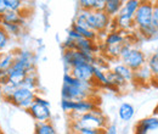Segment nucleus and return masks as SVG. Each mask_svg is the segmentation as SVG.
Returning <instances> with one entry per match:
<instances>
[{
  "mask_svg": "<svg viewBox=\"0 0 158 134\" xmlns=\"http://www.w3.org/2000/svg\"><path fill=\"white\" fill-rule=\"evenodd\" d=\"M0 24L5 28V31L7 32L10 38L11 37L20 38L21 36H23L24 29H23V26H21V24H17V23H0Z\"/></svg>",
  "mask_w": 158,
  "mask_h": 134,
  "instance_id": "nucleus-22",
  "label": "nucleus"
},
{
  "mask_svg": "<svg viewBox=\"0 0 158 134\" xmlns=\"http://www.w3.org/2000/svg\"><path fill=\"white\" fill-rule=\"evenodd\" d=\"M9 41H10V36L7 34V32L5 31V28L0 24V53L4 51L7 48Z\"/></svg>",
  "mask_w": 158,
  "mask_h": 134,
  "instance_id": "nucleus-27",
  "label": "nucleus"
},
{
  "mask_svg": "<svg viewBox=\"0 0 158 134\" xmlns=\"http://www.w3.org/2000/svg\"><path fill=\"white\" fill-rule=\"evenodd\" d=\"M148 132L150 131H156L158 129V117L156 116H151V117H146L143 119H140L139 121Z\"/></svg>",
  "mask_w": 158,
  "mask_h": 134,
  "instance_id": "nucleus-25",
  "label": "nucleus"
},
{
  "mask_svg": "<svg viewBox=\"0 0 158 134\" xmlns=\"http://www.w3.org/2000/svg\"><path fill=\"white\" fill-rule=\"evenodd\" d=\"M4 100V96H2V84H1V82H0V102Z\"/></svg>",
  "mask_w": 158,
  "mask_h": 134,
  "instance_id": "nucleus-37",
  "label": "nucleus"
},
{
  "mask_svg": "<svg viewBox=\"0 0 158 134\" xmlns=\"http://www.w3.org/2000/svg\"><path fill=\"white\" fill-rule=\"evenodd\" d=\"M105 2H106V0H94L93 11H103V9H105Z\"/></svg>",
  "mask_w": 158,
  "mask_h": 134,
  "instance_id": "nucleus-32",
  "label": "nucleus"
},
{
  "mask_svg": "<svg viewBox=\"0 0 158 134\" xmlns=\"http://www.w3.org/2000/svg\"><path fill=\"white\" fill-rule=\"evenodd\" d=\"M134 134H148V131L140 122H138L134 127Z\"/></svg>",
  "mask_w": 158,
  "mask_h": 134,
  "instance_id": "nucleus-34",
  "label": "nucleus"
},
{
  "mask_svg": "<svg viewBox=\"0 0 158 134\" xmlns=\"http://www.w3.org/2000/svg\"><path fill=\"white\" fill-rule=\"evenodd\" d=\"M34 134H57V131L51 121L49 122H35Z\"/></svg>",
  "mask_w": 158,
  "mask_h": 134,
  "instance_id": "nucleus-20",
  "label": "nucleus"
},
{
  "mask_svg": "<svg viewBox=\"0 0 158 134\" xmlns=\"http://www.w3.org/2000/svg\"><path fill=\"white\" fill-rule=\"evenodd\" d=\"M0 134H2V133H1V128H0Z\"/></svg>",
  "mask_w": 158,
  "mask_h": 134,
  "instance_id": "nucleus-39",
  "label": "nucleus"
},
{
  "mask_svg": "<svg viewBox=\"0 0 158 134\" xmlns=\"http://www.w3.org/2000/svg\"><path fill=\"white\" fill-rule=\"evenodd\" d=\"M112 21L105 11H89L88 15V27L94 31L95 33H102V32H108L111 29Z\"/></svg>",
  "mask_w": 158,
  "mask_h": 134,
  "instance_id": "nucleus-7",
  "label": "nucleus"
},
{
  "mask_svg": "<svg viewBox=\"0 0 158 134\" xmlns=\"http://www.w3.org/2000/svg\"><path fill=\"white\" fill-rule=\"evenodd\" d=\"M69 134H76V133H69Z\"/></svg>",
  "mask_w": 158,
  "mask_h": 134,
  "instance_id": "nucleus-41",
  "label": "nucleus"
},
{
  "mask_svg": "<svg viewBox=\"0 0 158 134\" xmlns=\"http://www.w3.org/2000/svg\"><path fill=\"white\" fill-rule=\"evenodd\" d=\"M107 117L103 112L96 109L91 112L84 115H71V123H69V133H78L80 128H98V129H106L108 126Z\"/></svg>",
  "mask_w": 158,
  "mask_h": 134,
  "instance_id": "nucleus-2",
  "label": "nucleus"
},
{
  "mask_svg": "<svg viewBox=\"0 0 158 134\" xmlns=\"http://www.w3.org/2000/svg\"><path fill=\"white\" fill-rule=\"evenodd\" d=\"M152 79L153 77H152L150 68L147 67V65L134 72V82L136 83H146V82H151Z\"/></svg>",
  "mask_w": 158,
  "mask_h": 134,
  "instance_id": "nucleus-21",
  "label": "nucleus"
},
{
  "mask_svg": "<svg viewBox=\"0 0 158 134\" xmlns=\"http://www.w3.org/2000/svg\"><path fill=\"white\" fill-rule=\"evenodd\" d=\"M99 109L98 104L94 99H86V100H79L73 101V107H72V114L69 115H84L88 112H91L94 110Z\"/></svg>",
  "mask_w": 158,
  "mask_h": 134,
  "instance_id": "nucleus-10",
  "label": "nucleus"
},
{
  "mask_svg": "<svg viewBox=\"0 0 158 134\" xmlns=\"http://www.w3.org/2000/svg\"><path fill=\"white\" fill-rule=\"evenodd\" d=\"M127 37V33L125 32H122L118 29H113V31H108L106 37L103 39V46H114V45H118L125 41Z\"/></svg>",
  "mask_w": 158,
  "mask_h": 134,
  "instance_id": "nucleus-11",
  "label": "nucleus"
},
{
  "mask_svg": "<svg viewBox=\"0 0 158 134\" xmlns=\"http://www.w3.org/2000/svg\"><path fill=\"white\" fill-rule=\"evenodd\" d=\"M15 61V50L0 53V67L2 71H7Z\"/></svg>",
  "mask_w": 158,
  "mask_h": 134,
  "instance_id": "nucleus-23",
  "label": "nucleus"
},
{
  "mask_svg": "<svg viewBox=\"0 0 158 134\" xmlns=\"http://www.w3.org/2000/svg\"><path fill=\"white\" fill-rule=\"evenodd\" d=\"M62 60H63L66 68L69 72L71 68H73L78 65H81V63H91L95 66L98 58L94 54H84L78 50H63Z\"/></svg>",
  "mask_w": 158,
  "mask_h": 134,
  "instance_id": "nucleus-4",
  "label": "nucleus"
},
{
  "mask_svg": "<svg viewBox=\"0 0 158 134\" xmlns=\"http://www.w3.org/2000/svg\"><path fill=\"white\" fill-rule=\"evenodd\" d=\"M152 16H153V2L152 1H141L138 11L134 16L135 28L139 32L152 26Z\"/></svg>",
  "mask_w": 158,
  "mask_h": 134,
  "instance_id": "nucleus-6",
  "label": "nucleus"
},
{
  "mask_svg": "<svg viewBox=\"0 0 158 134\" xmlns=\"http://www.w3.org/2000/svg\"><path fill=\"white\" fill-rule=\"evenodd\" d=\"M147 67L152 73V80L158 79V53H153L150 58H147Z\"/></svg>",
  "mask_w": 158,
  "mask_h": 134,
  "instance_id": "nucleus-24",
  "label": "nucleus"
},
{
  "mask_svg": "<svg viewBox=\"0 0 158 134\" xmlns=\"http://www.w3.org/2000/svg\"><path fill=\"white\" fill-rule=\"evenodd\" d=\"M37 96V93L35 92H32L29 89H26L23 87H19L14 94L11 95V97L7 100V102L20 107V109H23V110H28L32 104L34 102V99Z\"/></svg>",
  "mask_w": 158,
  "mask_h": 134,
  "instance_id": "nucleus-8",
  "label": "nucleus"
},
{
  "mask_svg": "<svg viewBox=\"0 0 158 134\" xmlns=\"http://www.w3.org/2000/svg\"><path fill=\"white\" fill-rule=\"evenodd\" d=\"M156 53H158V46H157V51H156Z\"/></svg>",
  "mask_w": 158,
  "mask_h": 134,
  "instance_id": "nucleus-40",
  "label": "nucleus"
},
{
  "mask_svg": "<svg viewBox=\"0 0 158 134\" xmlns=\"http://www.w3.org/2000/svg\"><path fill=\"white\" fill-rule=\"evenodd\" d=\"M152 24L158 29V1L153 2V16H152Z\"/></svg>",
  "mask_w": 158,
  "mask_h": 134,
  "instance_id": "nucleus-33",
  "label": "nucleus"
},
{
  "mask_svg": "<svg viewBox=\"0 0 158 134\" xmlns=\"http://www.w3.org/2000/svg\"><path fill=\"white\" fill-rule=\"evenodd\" d=\"M140 33H141L145 38H153V37H156V36L158 34V29L152 24V26H150L148 28L140 31Z\"/></svg>",
  "mask_w": 158,
  "mask_h": 134,
  "instance_id": "nucleus-29",
  "label": "nucleus"
},
{
  "mask_svg": "<svg viewBox=\"0 0 158 134\" xmlns=\"http://www.w3.org/2000/svg\"><path fill=\"white\" fill-rule=\"evenodd\" d=\"M21 87H23V88H26V89H29V90L37 93V90H38V88H39V78H38L37 72L28 73V75L26 76V78L23 79Z\"/></svg>",
  "mask_w": 158,
  "mask_h": 134,
  "instance_id": "nucleus-19",
  "label": "nucleus"
},
{
  "mask_svg": "<svg viewBox=\"0 0 158 134\" xmlns=\"http://www.w3.org/2000/svg\"><path fill=\"white\" fill-rule=\"evenodd\" d=\"M76 33H78L80 38L84 39H89V40H93V41H99L98 39V33H95L94 31H91L90 28L88 27H81L78 26L76 23H72V27H71Z\"/></svg>",
  "mask_w": 158,
  "mask_h": 134,
  "instance_id": "nucleus-18",
  "label": "nucleus"
},
{
  "mask_svg": "<svg viewBox=\"0 0 158 134\" xmlns=\"http://www.w3.org/2000/svg\"><path fill=\"white\" fill-rule=\"evenodd\" d=\"M78 4H79L80 10H85V11H93L94 0H80Z\"/></svg>",
  "mask_w": 158,
  "mask_h": 134,
  "instance_id": "nucleus-30",
  "label": "nucleus"
},
{
  "mask_svg": "<svg viewBox=\"0 0 158 134\" xmlns=\"http://www.w3.org/2000/svg\"><path fill=\"white\" fill-rule=\"evenodd\" d=\"M135 115V109L131 104L129 102H123L120 104L118 109V116L120 118V121L123 122H129L133 119V117Z\"/></svg>",
  "mask_w": 158,
  "mask_h": 134,
  "instance_id": "nucleus-17",
  "label": "nucleus"
},
{
  "mask_svg": "<svg viewBox=\"0 0 158 134\" xmlns=\"http://www.w3.org/2000/svg\"><path fill=\"white\" fill-rule=\"evenodd\" d=\"M0 23H17V24H21V26H24L26 17L21 12L7 10L5 14H2L0 16Z\"/></svg>",
  "mask_w": 158,
  "mask_h": 134,
  "instance_id": "nucleus-14",
  "label": "nucleus"
},
{
  "mask_svg": "<svg viewBox=\"0 0 158 134\" xmlns=\"http://www.w3.org/2000/svg\"><path fill=\"white\" fill-rule=\"evenodd\" d=\"M94 70L95 66L91 63H81L73 68L69 70V73L74 78L81 82H88V83H95L94 80Z\"/></svg>",
  "mask_w": 158,
  "mask_h": 134,
  "instance_id": "nucleus-9",
  "label": "nucleus"
},
{
  "mask_svg": "<svg viewBox=\"0 0 158 134\" xmlns=\"http://www.w3.org/2000/svg\"><path fill=\"white\" fill-rule=\"evenodd\" d=\"M17 88L15 87V85H12V84H10V83H6V84H4L2 85V96H4V101H7L11 95L14 94V92L16 90Z\"/></svg>",
  "mask_w": 158,
  "mask_h": 134,
  "instance_id": "nucleus-28",
  "label": "nucleus"
},
{
  "mask_svg": "<svg viewBox=\"0 0 158 134\" xmlns=\"http://www.w3.org/2000/svg\"><path fill=\"white\" fill-rule=\"evenodd\" d=\"M105 134H118V129H117V126L114 123L112 124H108L107 128L105 129Z\"/></svg>",
  "mask_w": 158,
  "mask_h": 134,
  "instance_id": "nucleus-35",
  "label": "nucleus"
},
{
  "mask_svg": "<svg viewBox=\"0 0 158 134\" xmlns=\"http://www.w3.org/2000/svg\"><path fill=\"white\" fill-rule=\"evenodd\" d=\"M112 71H113L116 75H118L120 78H123L127 83L134 82V71H131L128 66H125V65L122 63V62L114 65L113 68H112Z\"/></svg>",
  "mask_w": 158,
  "mask_h": 134,
  "instance_id": "nucleus-16",
  "label": "nucleus"
},
{
  "mask_svg": "<svg viewBox=\"0 0 158 134\" xmlns=\"http://www.w3.org/2000/svg\"><path fill=\"white\" fill-rule=\"evenodd\" d=\"M153 114H155V116H156V117H157V116H158V105H157V106H156V109H155V111H153Z\"/></svg>",
  "mask_w": 158,
  "mask_h": 134,
  "instance_id": "nucleus-38",
  "label": "nucleus"
},
{
  "mask_svg": "<svg viewBox=\"0 0 158 134\" xmlns=\"http://www.w3.org/2000/svg\"><path fill=\"white\" fill-rule=\"evenodd\" d=\"M7 11V7H6V4H5V0H0V16L2 14H5Z\"/></svg>",
  "mask_w": 158,
  "mask_h": 134,
  "instance_id": "nucleus-36",
  "label": "nucleus"
},
{
  "mask_svg": "<svg viewBox=\"0 0 158 134\" xmlns=\"http://www.w3.org/2000/svg\"><path fill=\"white\" fill-rule=\"evenodd\" d=\"M123 5H124V1L122 0H106L103 11L113 19L119 15Z\"/></svg>",
  "mask_w": 158,
  "mask_h": 134,
  "instance_id": "nucleus-15",
  "label": "nucleus"
},
{
  "mask_svg": "<svg viewBox=\"0 0 158 134\" xmlns=\"http://www.w3.org/2000/svg\"><path fill=\"white\" fill-rule=\"evenodd\" d=\"M76 50L84 53V54H94L95 55L98 53V41L79 38L76 40Z\"/></svg>",
  "mask_w": 158,
  "mask_h": 134,
  "instance_id": "nucleus-12",
  "label": "nucleus"
},
{
  "mask_svg": "<svg viewBox=\"0 0 158 134\" xmlns=\"http://www.w3.org/2000/svg\"><path fill=\"white\" fill-rule=\"evenodd\" d=\"M5 4H6L7 10H10V11H16V12H21V14H22L23 9L26 7L24 2L21 1V0H5Z\"/></svg>",
  "mask_w": 158,
  "mask_h": 134,
  "instance_id": "nucleus-26",
  "label": "nucleus"
},
{
  "mask_svg": "<svg viewBox=\"0 0 158 134\" xmlns=\"http://www.w3.org/2000/svg\"><path fill=\"white\" fill-rule=\"evenodd\" d=\"M140 0H128V1H124V5L120 10L118 16L122 17H127V19H133L138 11L139 6H140Z\"/></svg>",
  "mask_w": 158,
  "mask_h": 134,
  "instance_id": "nucleus-13",
  "label": "nucleus"
},
{
  "mask_svg": "<svg viewBox=\"0 0 158 134\" xmlns=\"http://www.w3.org/2000/svg\"><path fill=\"white\" fill-rule=\"evenodd\" d=\"M95 87H96V83L81 82L74 78L69 72H66L63 75L61 96L63 100H71V101L94 99Z\"/></svg>",
  "mask_w": 158,
  "mask_h": 134,
  "instance_id": "nucleus-1",
  "label": "nucleus"
},
{
  "mask_svg": "<svg viewBox=\"0 0 158 134\" xmlns=\"http://www.w3.org/2000/svg\"><path fill=\"white\" fill-rule=\"evenodd\" d=\"M119 60H120L122 63L128 66L134 72L147 65V56H146V54L142 50L135 48L133 45V43L128 40V38L125 39V41L123 44Z\"/></svg>",
  "mask_w": 158,
  "mask_h": 134,
  "instance_id": "nucleus-3",
  "label": "nucleus"
},
{
  "mask_svg": "<svg viewBox=\"0 0 158 134\" xmlns=\"http://www.w3.org/2000/svg\"><path fill=\"white\" fill-rule=\"evenodd\" d=\"M76 134H105V129L98 128H80Z\"/></svg>",
  "mask_w": 158,
  "mask_h": 134,
  "instance_id": "nucleus-31",
  "label": "nucleus"
},
{
  "mask_svg": "<svg viewBox=\"0 0 158 134\" xmlns=\"http://www.w3.org/2000/svg\"><path fill=\"white\" fill-rule=\"evenodd\" d=\"M27 111L35 122H49L52 116L50 110V102L38 95L35 96L34 102Z\"/></svg>",
  "mask_w": 158,
  "mask_h": 134,
  "instance_id": "nucleus-5",
  "label": "nucleus"
}]
</instances>
